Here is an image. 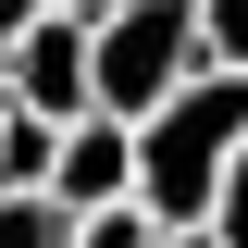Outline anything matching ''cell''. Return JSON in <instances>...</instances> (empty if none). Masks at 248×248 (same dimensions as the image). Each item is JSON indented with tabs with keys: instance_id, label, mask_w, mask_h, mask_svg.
Returning <instances> with one entry per match:
<instances>
[{
	"instance_id": "obj_6",
	"label": "cell",
	"mask_w": 248,
	"mask_h": 248,
	"mask_svg": "<svg viewBox=\"0 0 248 248\" xmlns=\"http://www.w3.org/2000/svg\"><path fill=\"white\" fill-rule=\"evenodd\" d=\"M174 223L149 211V199H112V211H75V248H161Z\"/></svg>"
},
{
	"instance_id": "obj_13",
	"label": "cell",
	"mask_w": 248,
	"mask_h": 248,
	"mask_svg": "<svg viewBox=\"0 0 248 248\" xmlns=\"http://www.w3.org/2000/svg\"><path fill=\"white\" fill-rule=\"evenodd\" d=\"M13 112H25V99H13V62H0V124H13Z\"/></svg>"
},
{
	"instance_id": "obj_3",
	"label": "cell",
	"mask_w": 248,
	"mask_h": 248,
	"mask_svg": "<svg viewBox=\"0 0 248 248\" xmlns=\"http://www.w3.org/2000/svg\"><path fill=\"white\" fill-rule=\"evenodd\" d=\"M0 62H13V99H25V112H50V124L99 112V25H75V13H37Z\"/></svg>"
},
{
	"instance_id": "obj_4",
	"label": "cell",
	"mask_w": 248,
	"mask_h": 248,
	"mask_svg": "<svg viewBox=\"0 0 248 248\" xmlns=\"http://www.w3.org/2000/svg\"><path fill=\"white\" fill-rule=\"evenodd\" d=\"M62 211H112V199H137V124L87 112V124H62V174H50Z\"/></svg>"
},
{
	"instance_id": "obj_8",
	"label": "cell",
	"mask_w": 248,
	"mask_h": 248,
	"mask_svg": "<svg viewBox=\"0 0 248 248\" xmlns=\"http://www.w3.org/2000/svg\"><path fill=\"white\" fill-rule=\"evenodd\" d=\"M199 37H211V62L248 75V0H199Z\"/></svg>"
},
{
	"instance_id": "obj_9",
	"label": "cell",
	"mask_w": 248,
	"mask_h": 248,
	"mask_svg": "<svg viewBox=\"0 0 248 248\" xmlns=\"http://www.w3.org/2000/svg\"><path fill=\"white\" fill-rule=\"evenodd\" d=\"M211 236H223V248H248V161H236V186L211 199Z\"/></svg>"
},
{
	"instance_id": "obj_10",
	"label": "cell",
	"mask_w": 248,
	"mask_h": 248,
	"mask_svg": "<svg viewBox=\"0 0 248 248\" xmlns=\"http://www.w3.org/2000/svg\"><path fill=\"white\" fill-rule=\"evenodd\" d=\"M37 13H50V0H0V50H13V37H25Z\"/></svg>"
},
{
	"instance_id": "obj_12",
	"label": "cell",
	"mask_w": 248,
	"mask_h": 248,
	"mask_svg": "<svg viewBox=\"0 0 248 248\" xmlns=\"http://www.w3.org/2000/svg\"><path fill=\"white\" fill-rule=\"evenodd\" d=\"M161 248H223V236H211V223H186V236H161Z\"/></svg>"
},
{
	"instance_id": "obj_5",
	"label": "cell",
	"mask_w": 248,
	"mask_h": 248,
	"mask_svg": "<svg viewBox=\"0 0 248 248\" xmlns=\"http://www.w3.org/2000/svg\"><path fill=\"white\" fill-rule=\"evenodd\" d=\"M50 174H62V124L50 112H13L0 124V199H50Z\"/></svg>"
},
{
	"instance_id": "obj_2",
	"label": "cell",
	"mask_w": 248,
	"mask_h": 248,
	"mask_svg": "<svg viewBox=\"0 0 248 248\" xmlns=\"http://www.w3.org/2000/svg\"><path fill=\"white\" fill-rule=\"evenodd\" d=\"M211 75V37H199V0H124L99 25V112L112 124H149L161 99H186Z\"/></svg>"
},
{
	"instance_id": "obj_7",
	"label": "cell",
	"mask_w": 248,
	"mask_h": 248,
	"mask_svg": "<svg viewBox=\"0 0 248 248\" xmlns=\"http://www.w3.org/2000/svg\"><path fill=\"white\" fill-rule=\"evenodd\" d=\"M0 248H75V211L62 199H0Z\"/></svg>"
},
{
	"instance_id": "obj_11",
	"label": "cell",
	"mask_w": 248,
	"mask_h": 248,
	"mask_svg": "<svg viewBox=\"0 0 248 248\" xmlns=\"http://www.w3.org/2000/svg\"><path fill=\"white\" fill-rule=\"evenodd\" d=\"M50 13H75V25H112V13H124V0H50Z\"/></svg>"
},
{
	"instance_id": "obj_1",
	"label": "cell",
	"mask_w": 248,
	"mask_h": 248,
	"mask_svg": "<svg viewBox=\"0 0 248 248\" xmlns=\"http://www.w3.org/2000/svg\"><path fill=\"white\" fill-rule=\"evenodd\" d=\"M236 161H248V75L236 62H211L186 99H161L149 124H137V199H149L161 223H211V199L236 186Z\"/></svg>"
}]
</instances>
